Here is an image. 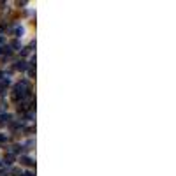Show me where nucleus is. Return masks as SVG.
<instances>
[{"instance_id": "1", "label": "nucleus", "mask_w": 176, "mask_h": 176, "mask_svg": "<svg viewBox=\"0 0 176 176\" xmlns=\"http://www.w3.org/2000/svg\"><path fill=\"white\" fill-rule=\"evenodd\" d=\"M21 164H25V166H33V160H32L30 157H23V159H21Z\"/></svg>"}, {"instance_id": "2", "label": "nucleus", "mask_w": 176, "mask_h": 176, "mask_svg": "<svg viewBox=\"0 0 176 176\" xmlns=\"http://www.w3.org/2000/svg\"><path fill=\"white\" fill-rule=\"evenodd\" d=\"M16 69H18V71H25V69H26V62H18Z\"/></svg>"}, {"instance_id": "3", "label": "nucleus", "mask_w": 176, "mask_h": 176, "mask_svg": "<svg viewBox=\"0 0 176 176\" xmlns=\"http://www.w3.org/2000/svg\"><path fill=\"white\" fill-rule=\"evenodd\" d=\"M5 164H12V155H5Z\"/></svg>"}, {"instance_id": "4", "label": "nucleus", "mask_w": 176, "mask_h": 176, "mask_svg": "<svg viewBox=\"0 0 176 176\" xmlns=\"http://www.w3.org/2000/svg\"><path fill=\"white\" fill-rule=\"evenodd\" d=\"M2 120L4 122H11V115H2Z\"/></svg>"}, {"instance_id": "5", "label": "nucleus", "mask_w": 176, "mask_h": 176, "mask_svg": "<svg viewBox=\"0 0 176 176\" xmlns=\"http://www.w3.org/2000/svg\"><path fill=\"white\" fill-rule=\"evenodd\" d=\"M16 33H18V35H19V33H23V28H21V26H18V28H16Z\"/></svg>"}, {"instance_id": "6", "label": "nucleus", "mask_w": 176, "mask_h": 176, "mask_svg": "<svg viewBox=\"0 0 176 176\" xmlns=\"http://www.w3.org/2000/svg\"><path fill=\"white\" fill-rule=\"evenodd\" d=\"M23 176H32V173H25Z\"/></svg>"}, {"instance_id": "7", "label": "nucleus", "mask_w": 176, "mask_h": 176, "mask_svg": "<svg viewBox=\"0 0 176 176\" xmlns=\"http://www.w3.org/2000/svg\"><path fill=\"white\" fill-rule=\"evenodd\" d=\"M0 53H2V49H0Z\"/></svg>"}]
</instances>
